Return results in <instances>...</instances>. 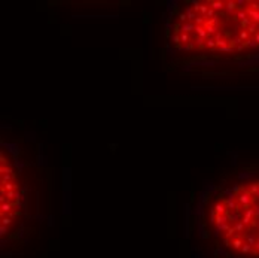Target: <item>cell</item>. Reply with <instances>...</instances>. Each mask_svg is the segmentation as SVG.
<instances>
[{"instance_id":"6da1fadb","label":"cell","mask_w":259,"mask_h":258,"mask_svg":"<svg viewBox=\"0 0 259 258\" xmlns=\"http://www.w3.org/2000/svg\"><path fill=\"white\" fill-rule=\"evenodd\" d=\"M237 200H238V203H240V206H243L244 209H249V206L253 203L255 197L250 193H247V191H243L240 195H237Z\"/></svg>"},{"instance_id":"7a4b0ae2","label":"cell","mask_w":259,"mask_h":258,"mask_svg":"<svg viewBox=\"0 0 259 258\" xmlns=\"http://www.w3.org/2000/svg\"><path fill=\"white\" fill-rule=\"evenodd\" d=\"M253 218H255V209L249 207V209L244 210V213L241 216V222L244 224V225H249V224L253 221Z\"/></svg>"},{"instance_id":"3957f363","label":"cell","mask_w":259,"mask_h":258,"mask_svg":"<svg viewBox=\"0 0 259 258\" xmlns=\"http://www.w3.org/2000/svg\"><path fill=\"white\" fill-rule=\"evenodd\" d=\"M238 9H237V5H235L234 0H228V2L225 3V12H227L228 17H234Z\"/></svg>"},{"instance_id":"277c9868","label":"cell","mask_w":259,"mask_h":258,"mask_svg":"<svg viewBox=\"0 0 259 258\" xmlns=\"http://www.w3.org/2000/svg\"><path fill=\"white\" fill-rule=\"evenodd\" d=\"M255 64H259V54H258V55H253V57H250L249 60H246V61L238 63V66H240V67H244V66H255Z\"/></svg>"},{"instance_id":"5b68a950","label":"cell","mask_w":259,"mask_h":258,"mask_svg":"<svg viewBox=\"0 0 259 258\" xmlns=\"http://www.w3.org/2000/svg\"><path fill=\"white\" fill-rule=\"evenodd\" d=\"M185 14H186L189 23H195V19H197V12L194 11V8H191V6H186V8H185Z\"/></svg>"},{"instance_id":"8992f818","label":"cell","mask_w":259,"mask_h":258,"mask_svg":"<svg viewBox=\"0 0 259 258\" xmlns=\"http://www.w3.org/2000/svg\"><path fill=\"white\" fill-rule=\"evenodd\" d=\"M246 14H247V17H249L253 23L259 24V11H253V9L247 8V9H246Z\"/></svg>"},{"instance_id":"52a82bcc","label":"cell","mask_w":259,"mask_h":258,"mask_svg":"<svg viewBox=\"0 0 259 258\" xmlns=\"http://www.w3.org/2000/svg\"><path fill=\"white\" fill-rule=\"evenodd\" d=\"M195 29H197V25H195V23H185V24H182V33H192V31H195Z\"/></svg>"},{"instance_id":"ba28073f","label":"cell","mask_w":259,"mask_h":258,"mask_svg":"<svg viewBox=\"0 0 259 258\" xmlns=\"http://www.w3.org/2000/svg\"><path fill=\"white\" fill-rule=\"evenodd\" d=\"M210 6H211V9H213L215 12L225 11V3L221 2V0H213V2H210Z\"/></svg>"},{"instance_id":"9c48e42d","label":"cell","mask_w":259,"mask_h":258,"mask_svg":"<svg viewBox=\"0 0 259 258\" xmlns=\"http://www.w3.org/2000/svg\"><path fill=\"white\" fill-rule=\"evenodd\" d=\"M215 210H216V213H217V215H227V213H228V209H227V206L223 204V201L216 203Z\"/></svg>"},{"instance_id":"30bf717a","label":"cell","mask_w":259,"mask_h":258,"mask_svg":"<svg viewBox=\"0 0 259 258\" xmlns=\"http://www.w3.org/2000/svg\"><path fill=\"white\" fill-rule=\"evenodd\" d=\"M228 215V221L229 222H238V221H241V215L238 213V210H234V212H228L227 213Z\"/></svg>"},{"instance_id":"8fae6325","label":"cell","mask_w":259,"mask_h":258,"mask_svg":"<svg viewBox=\"0 0 259 258\" xmlns=\"http://www.w3.org/2000/svg\"><path fill=\"white\" fill-rule=\"evenodd\" d=\"M195 33H197L198 37H203V39H209V37H210V36L207 35V30H205V27H203V25H197Z\"/></svg>"},{"instance_id":"7c38bea8","label":"cell","mask_w":259,"mask_h":258,"mask_svg":"<svg viewBox=\"0 0 259 258\" xmlns=\"http://www.w3.org/2000/svg\"><path fill=\"white\" fill-rule=\"evenodd\" d=\"M210 195H211V194L209 193L207 190L203 191V193L200 194V200H198V203H201V204H204V206H205V204L209 203V200H210Z\"/></svg>"},{"instance_id":"4fadbf2b","label":"cell","mask_w":259,"mask_h":258,"mask_svg":"<svg viewBox=\"0 0 259 258\" xmlns=\"http://www.w3.org/2000/svg\"><path fill=\"white\" fill-rule=\"evenodd\" d=\"M223 204L227 206L228 212H234V210H237V209H238V206L234 203V200H227V198H223Z\"/></svg>"},{"instance_id":"5bb4252c","label":"cell","mask_w":259,"mask_h":258,"mask_svg":"<svg viewBox=\"0 0 259 258\" xmlns=\"http://www.w3.org/2000/svg\"><path fill=\"white\" fill-rule=\"evenodd\" d=\"M205 41H207V39H203V37H198V36H195V39H194L195 46H197V48H200V49H203L205 46Z\"/></svg>"},{"instance_id":"9a60e30c","label":"cell","mask_w":259,"mask_h":258,"mask_svg":"<svg viewBox=\"0 0 259 258\" xmlns=\"http://www.w3.org/2000/svg\"><path fill=\"white\" fill-rule=\"evenodd\" d=\"M205 30H207V35L210 37L219 33V27H213V25H205Z\"/></svg>"},{"instance_id":"2e32d148","label":"cell","mask_w":259,"mask_h":258,"mask_svg":"<svg viewBox=\"0 0 259 258\" xmlns=\"http://www.w3.org/2000/svg\"><path fill=\"white\" fill-rule=\"evenodd\" d=\"M234 18H235V19H238L240 23L243 21V19H246V18H247V14H246V9H244V11H237V12H235V15H234Z\"/></svg>"},{"instance_id":"e0dca14e","label":"cell","mask_w":259,"mask_h":258,"mask_svg":"<svg viewBox=\"0 0 259 258\" xmlns=\"http://www.w3.org/2000/svg\"><path fill=\"white\" fill-rule=\"evenodd\" d=\"M12 206H14V204H12V203H9V201L3 203V204H2V213H3V215H5V213H11Z\"/></svg>"},{"instance_id":"ac0fdd59","label":"cell","mask_w":259,"mask_h":258,"mask_svg":"<svg viewBox=\"0 0 259 258\" xmlns=\"http://www.w3.org/2000/svg\"><path fill=\"white\" fill-rule=\"evenodd\" d=\"M205 46H207L209 49L215 51V49H216V42H215V39H213V37H209L207 41H205Z\"/></svg>"},{"instance_id":"d6986e66","label":"cell","mask_w":259,"mask_h":258,"mask_svg":"<svg viewBox=\"0 0 259 258\" xmlns=\"http://www.w3.org/2000/svg\"><path fill=\"white\" fill-rule=\"evenodd\" d=\"M247 31L249 33H252V35H256V33L259 31V24H256V23H252L249 27H247Z\"/></svg>"},{"instance_id":"ffe728a7","label":"cell","mask_w":259,"mask_h":258,"mask_svg":"<svg viewBox=\"0 0 259 258\" xmlns=\"http://www.w3.org/2000/svg\"><path fill=\"white\" fill-rule=\"evenodd\" d=\"M246 240H247V243L250 245V246H255L256 242H258V237L255 234H249V236H246Z\"/></svg>"},{"instance_id":"44dd1931","label":"cell","mask_w":259,"mask_h":258,"mask_svg":"<svg viewBox=\"0 0 259 258\" xmlns=\"http://www.w3.org/2000/svg\"><path fill=\"white\" fill-rule=\"evenodd\" d=\"M259 191V184H250V187L247 190V193H250L252 195H256V193Z\"/></svg>"},{"instance_id":"7402d4cb","label":"cell","mask_w":259,"mask_h":258,"mask_svg":"<svg viewBox=\"0 0 259 258\" xmlns=\"http://www.w3.org/2000/svg\"><path fill=\"white\" fill-rule=\"evenodd\" d=\"M252 176H253V173H250V172H241V173L238 175V179L240 181H247Z\"/></svg>"},{"instance_id":"603a6c76","label":"cell","mask_w":259,"mask_h":258,"mask_svg":"<svg viewBox=\"0 0 259 258\" xmlns=\"http://www.w3.org/2000/svg\"><path fill=\"white\" fill-rule=\"evenodd\" d=\"M194 64L195 66L197 64H200V66H209V67H211V66H216V61H213V60H204V61H198V63L195 61Z\"/></svg>"},{"instance_id":"cb8c5ba5","label":"cell","mask_w":259,"mask_h":258,"mask_svg":"<svg viewBox=\"0 0 259 258\" xmlns=\"http://www.w3.org/2000/svg\"><path fill=\"white\" fill-rule=\"evenodd\" d=\"M191 5H192V8H194V11L195 12H200V8H201V2L200 0H191Z\"/></svg>"},{"instance_id":"d4e9b609","label":"cell","mask_w":259,"mask_h":258,"mask_svg":"<svg viewBox=\"0 0 259 258\" xmlns=\"http://www.w3.org/2000/svg\"><path fill=\"white\" fill-rule=\"evenodd\" d=\"M241 245H244V243H243V240L240 239V237H237V239L232 240V246H234L235 249H241V248H243Z\"/></svg>"},{"instance_id":"484cf974","label":"cell","mask_w":259,"mask_h":258,"mask_svg":"<svg viewBox=\"0 0 259 258\" xmlns=\"http://www.w3.org/2000/svg\"><path fill=\"white\" fill-rule=\"evenodd\" d=\"M180 41H182V45H188L191 42L188 33H180Z\"/></svg>"},{"instance_id":"4316f807","label":"cell","mask_w":259,"mask_h":258,"mask_svg":"<svg viewBox=\"0 0 259 258\" xmlns=\"http://www.w3.org/2000/svg\"><path fill=\"white\" fill-rule=\"evenodd\" d=\"M170 41L174 43V45H182V41H180V35H171V37H170Z\"/></svg>"},{"instance_id":"83f0119b","label":"cell","mask_w":259,"mask_h":258,"mask_svg":"<svg viewBox=\"0 0 259 258\" xmlns=\"http://www.w3.org/2000/svg\"><path fill=\"white\" fill-rule=\"evenodd\" d=\"M2 188L8 193V191H14L17 187H14V184H12V182H8V184H2Z\"/></svg>"},{"instance_id":"f1b7e54d","label":"cell","mask_w":259,"mask_h":258,"mask_svg":"<svg viewBox=\"0 0 259 258\" xmlns=\"http://www.w3.org/2000/svg\"><path fill=\"white\" fill-rule=\"evenodd\" d=\"M209 9H210V8H209V5H205V3H203V5H201V8H200V12H201V17H204V18H205V15H207V14H209Z\"/></svg>"},{"instance_id":"f546056e","label":"cell","mask_w":259,"mask_h":258,"mask_svg":"<svg viewBox=\"0 0 259 258\" xmlns=\"http://www.w3.org/2000/svg\"><path fill=\"white\" fill-rule=\"evenodd\" d=\"M246 46H247V48H250V49H256V48H258V43L255 42V39H249V41L246 42Z\"/></svg>"},{"instance_id":"4dcf8cb0","label":"cell","mask_w":259,"mask_h":258,"mask_svg":"<svg viewBox=\"0 0 259 258\" xmlns=\"http://www.w3.org/2000/svg\"><path fill=\"white\" fill-rule=\"evenodd\" d=\"M229 227H231L229 222H227V224H216V230H219V231H227Z\"/></svg>"},{"instance_id":"1f68e13d","label":"cell","mask_w":259,"mask_h":258,"mask_svg":"<svg viewBox=\"0 0 259 258\" xmlns=\"http://www.w3.org/2000/svg\"><path fill=\"white\" fill-rule=\"evenodd\" d=\"M240 37H241V41L246 43V42H247L249 39H250V37H249V31H247V30H243V31H240Z\"/></svg>"},{"instance_id":"d6a6232c","label":"cell","mask_w":259,"mask_h":258,"mask_svg":"<svg viewBox=\"0 0 259 258\" xmlns=\"http://www.w3.org/2000/svg\"><path fill=\"white\" fill-rule=\"evenodd\" d=\"M244 227H246V225H244V224H243L241 221H238V222L235 224V225H234L235 231H238V233H241V231H244Z\"/></svg>"},{"instance_id":"836d02e7","label":"cell","mask_w":259,"mask_h":258,"mask_svg":"<svg viewBox=\"0 0 259 258\" xmlns=\"http://www.w3.org/2000/svg\"><path fill=\"white\" fill-rule=\"evenodd\" d=\"M252 23H253V21H252L250 18H246V19H243V21H241V27H243L244 30H247V27H249Z\"/></svg>"},{"instance_id":"e575fe53","label":"cell","mask_w":259,"mask_h":258,"mask_svg":"<svg viewBox=\"0 0 259 258\" xmlns=\"http://www.w3.org/2000/svg\"><path fill=\"white\" fill-rule=\"evenodd\" d=\"M12 178H14V175H3V178H2V184H8V182H11Z\"/></svg>"},{"instance_id":"d590c367","label":"cell","mask_w":259,"mask_h":258,"mask_svg":"<svg viewBox=\"0 0 259 258\" xmlns=\"http://www.w3.org/2000/svg\"><path fill=\"white\" fill-rule=\"evenodd\" d=\"M252 248H253V246H250V245H249V243H246V245H243V248H241V251H243V252H244V254H249V252H252Z\"/></svg>"},{"instance_id":"8d00e7d4","label":"cell","mask_w":259,"mask_h":258,"mask_svg":"<svg viewBox=\"0 0 259 258\" xmlns=\"http://www.w3.org/2000/svg\"><path fill=\"white\" fill-rule=\"evenodd\" d=\"M11 222H12V218L5 216V215H3V218H2V225H9Z\"/></svg>"},{"instance_id":"74e56055","label":"cell","mask_w":259,"mask_h":258,"mask_svg":"<svg viewBox=\"0 0 259 258\" xmlns=\"http://www.w3.org/2000/svg\"><path fill=\"white\" fill-rule=\"evenodd\" d=\"M203 24H205V18H204V17H197V19H195V25H203Z\"/></svg>"},{"instance_id":"f35d334b","label":"cell","mask_w":259,"mask_h":258,"mask_svg":"<svg viewBox=\"0 0 259 258\" xmlns=\"http://www.w3.org/2000/svg\"><path fill=\"white\" fill-rule=\"evenodd\" d=\"M216 255H223V257H228V254L225 252V249H223V248H221V246H219V248L216 249Z\"/></svg>"},{"instance_id":"ab89813d","label":"cell","mask_w":259,"mask_h":258,"mask_svg":"<svg viewBox=\"0 0 259 258\" xmlns=\"http://www.w3.org/2000/svg\"><path fill=\"white\" fill-rule=\"evenodd\" d=\"M165 51H167V54H168V55H171V54H174V52H176V49H174V48H171L170 43H167V46H165Z\"/></svg>"},{"instance_id":"60d3db41","label":"cell","mask_w":259,"mask_h":258,"mask_svg":"<svg viewBox=\"0 0 259 258\" xmlns=\"http://www.w3.org/2000/svg\"><path fill=\"white\" fill-rule=\"evenodd\" d=\"M234 233H235V228H234V225H232V227H229V228L227 230V237H231Z\"/></svg>"},{"instance_id":"b9f144b4","label":"cell","mask_w":259,"mask_h":258,"mask_svg":"<svg viewBox=\"0 0 259 258\" xmlns=\"http://www.w3.org/2000/svg\"><path fill=\"white\" fill-rule=\"evenodd\" d=\"M194 48H195V42H194V41H191V42L186 45V51H192Z\"/></svg>"},{"instance_id":"7bdbcfd3","label":"cell","mask_w":259,"mask_h":258,"mask_svg":"<svg viewBox=\"0 0 259 258\" xmlns=\"http://www.w3.org/2000/svg\"><path fill=\"white\" fill-rule=\"evenodd\" d=\"M213 39H215V42H221V41H222V39H223V37H222V33H221V31H219V33H217V35H215V36H213Z\"/></svg>"},{"instance_id":"ee69618b","label":"cell","mask_w":259,"mask_h":258,"mask_svg":"<svg viewBox=\"0 0 259 258\" xmlns=\"http://www.w3.org/2000/svg\"><path fill=\"white\" fill-rule=\"evenodd\" d=\"M6 233H8V228H6V225H2V227H0V234L5 236Z\"/></svg>"},{"instance_id":"f6af8a7d","label":"cell","mask_w":259,"mask_h":258,"mask_svg":"<svg viewBox=\"0 0 259 258\" xmlns=\"http://www.w3.org/2000/svg\"><path fill=\"white\" fill-rule=\"evenodd\" d=\"M244 48H246V43H243V45H238V46H235V49H237L238 52H241V51H244Z\"/></svg>"},{"instance_id":"bcb514c9","label":"cell","mask_w":259,"mask_h":258,"mask_svg":"<svg viewBox=\"0 0 259 258\" xmlns=\"http://www.w3.org/2000/svg\"><path fill=\"white\" fill-rule=\"evenodd\" d=\"M200 236L203 237V239H209V236H210V234H209V233H207V231H205V230H204V231H203V233H200Z\"/></svg>"},{"instance_id":"7dc6e473","label":"cell","mask_w":259,"mask_h":258,"mask_svg":"<svg viewBox=\"0 0 259 258\" xmlns=\"http://www.w3.org/2000/svg\"><path fill=\"white\" fill-rule=\"evenodd\" d=\"M231 245H232V243H231L228 239H225V240H223V246H231Z\"/></svg>"},{"instance_id":"c3c4849f","label":"cell","mask_w":259,"mask_h":258,"mask_svg":"<svg viewBox=\"0 0 259 258\" xmlns=\"http://www.w3.org/2000/svg\"><path fill=\"white\" fill-rule=\"evenodd\" d=\"M253 39H255V42H256V43L259 45V31H258L256 35H255V37H253Z\"/></svg>"},{"instance_id":"681fc988","label":"cell","mask_w":259,"mask_h":258,"mask_svg":"<svg viewBox=\"0 0 259 258\" xmlns=\"http://www.w3.org/2000/svg\"><path fill=\"white\" fill-rule=\"evenodd\" d=\"M253 197H255V200H259V191L256 193V195H253Z\"/></svg>"},{"instance_id":"f907efd6","label":"cell","mask_w":259,"mask_h":258,"mask_svg":"<svg viewBox=\"0 0 259 258\" xmlns=\"http://www.w3.org/2000/svg\"><path fill=\"white\" fill-rule=\"evenodd\" d=\"M255 248H256V249H258V251H259V240H258V242H256V245H255Z\"/></svg>"},{"instance_id":"816d5d0a","label":"cell","mask_w":259,"mask_h":258,"mask_svg":"<svg viewBox=\"0 0 259 258\" xmlns=\"http://www.w3.org/2000/svg\"><path fill=\"white\" fill-rule=\"evenodd\" d=\"M232 258H240V257H232Z\"/></svg>"}]
</instances>
